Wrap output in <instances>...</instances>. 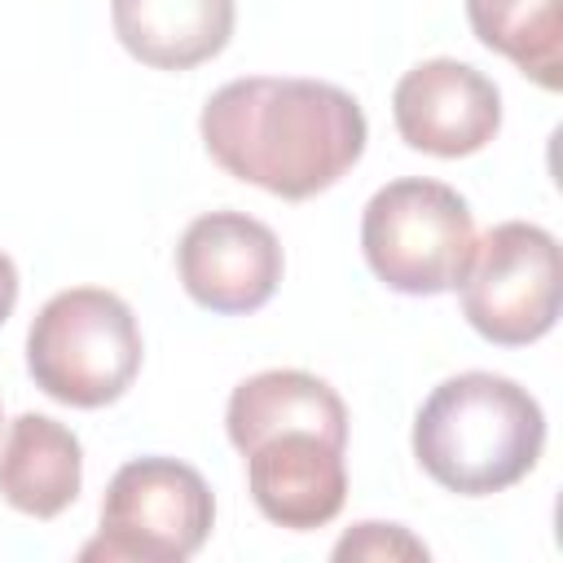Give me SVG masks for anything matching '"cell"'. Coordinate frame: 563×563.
<instances>
[{"mask_svg": "<svg viewBox=\"0 0 563 563\" xmlns=\"http://www.w3.org/2000/svg\"><path fill=\"white\" fill-rule=\"evenodd\" d=\"M198 132L233 180L286 202H303L343 180L369 141L365 110L352 92L295 75H251L216 88Z\"/></svg>", "mask_w": 563, "mask_h": 563, "instance_id": "1", "label": "cell"}, {"mask_svg": "<svg viewBox=\"0 0 563 563\" xmlns=\"http://www.w3.org/2000/svg\"><path fill=\"white\" fill-rule=\"evenodd\" d=\"M545 449V413L506 374L466 369L444 378L413 418L418 466L457 497H488L519 484Z\"/></svg>", "mask_w": 563, "mask_h": 563, "instance_id": "2", "label": "cell"}, {"mask_svg": "<svg viewBox=\"0 0 563 563\" xmlns=\"http://www.w3.org/2000/svg\"><path fill=\"white\" fill-rule=\"evenodd\" d=\"M141 325L101 286L57 290L26 330V369L44 396L70 409L114 405L141 374Z\"/></svg>", "mask_w": 563, "mask_h": 563, "instance_id": "3", "label": "cell"}, {"mask_svg": "<svg viewBox=\"0 0 563 563\" xmlns=\"http://www.w3.org/2000/svg\"><path fill=\"white\" fill-rule=\"evenodd\" d=\"M361 251L383 286L400 295H444L466 277L475 255V220L457 189L427 176H405L365 202Z\"/></svg>", "mask_w": 563, "mask_h": 563, "instance_id": "4", "label": "cell"}, {"mask_svg": "<svg viewBox=\"0 0 563 563\" xmlns=\"http://www.w3.org/2000/svg\"><path fill=\"white\" fill-rule=\"evenodd\" d=\"M216 523V497L207 479L176 457L150 453L114 471L101 497V528L79 559H132V563H185Z\"/></svg>", "mask_w": 563, "mask_h": 563, "instance_id": "5", "label": "cell"}, {"mask_svg": "<svg viewBox=\"0 0 563 563\" xmlns=\"http://www.w3.org/2000/svg\"><path fill=\"white\" fill-rule=\"evenodd\" d=\"M563 303L559 242L528 220H501L475 238L462 277V317L497 347H523L554 330Z\"/></svg>", "mask_w": 563, "mask_h": 563, "instance_id": "6", "label": "cell"}, {"mask_svg": "<svg viewBox=\"0 0 563 563\" xmlns=\"http://www.w3.org/2000/svg\"><path fill=\"white\" fill-rule=\"evenodd\" d=\"M277 233L246 211L198 216L176 246V273L185 295L220 317H246L264 308L282 282Z\"/></svg>", "mask_w": 563, "mask_h": 563, "instance_id": "7", "label": "cell"}, {"mask_svg": "<svg viewBox=\"0 0 563 563\" xmlns=\"http://www.w3.org/2000/svg\"><path fill=\"white\" fill-rule=\"evenodd\" d=\"M391 119L409 150L466 158L497 136L501 92L484 70L457 57H431L400 75L391 92Z\"/></svg>", "mask_w": 563, "mask_h": 563, "instance_id": "8", "label": "cell"}, {"mask_svg": "<svg viewBox=\"0 0 563 563\" xmlns=\"http://www.w3.org/2000/svg\"><path fill=\"white\" fill-rule=\"evenodd\" d=\"M339 440L321 431H273L246 449V488L260 515L290 532L325 528L347 501V462Z\"/></svg>", "mask_w": 563, "mask_h": 563, "instance_id": "9", "label": "cell"}, {"mask_svg": "<svg viewBox=\"0 0 563 563\" xmlns=\"http://www.w3.org/2000/svg\"><path fill=\"white\" fill-rule=\"evenodd\" d=\"M119 44L154 70H194L224 53L238 9L233 0H110Z\"/></svg>", "mask_w": 563, "mask_h": 563, "instance_id": "10", "label": "cell"}, {"mask_svg": "<svg viewBox=\"0 0 563 563\" xmlns=\"http://www.w3.org/2000/svg\"><path fill=\"white\" fill-rule=\"evenodd\" d=\"M84 484V449L70 427L18 413L0 444V497L31 519H57Z\"/></svg>", "mask_w": 563, "mask_h": 563, "instance_id": "11", "label": "cell"}, {"mask_svg": "<svg viewBox=\"0 0 563 563\" xmlns=\"http://www.w3.org/2000/svg\"><path fill=\"white\" fill-rule=\"evenodd\" d=\"M290 427L321 431V435L347 444V405L325 378H317L308 369H264L233 387L229 409H224V431L238 453L255 449L273 431H290Z\"/></svg>", "mask_w": 563, "mask_h": 563, "instance_id": "12", "label": "cell"}, {"mask_svg": "<svg viewBox=\"0 0 563 563\" xmlns=\"http://www.w3.org/2000/svg\"><path fill=\"white\" fill-rule=\"evenodd\" d=\"M471 31L484 48L515 62L532 84H563V0H466Z\"/></svg>", "mask_w": 563, "mask_h": 563, "instance_id": "13", "label": "cell"}, {"mask_svg": "<svg viewBox=\"0 0 563 563\" xmlns=\"http://www.w3.org/2000/svg\"><path fill=\"white\" fill-rule=\"evenodd\" d=\"M334 559H427V545L400 523H356L334 545Z\"/></svg>", "mask_w": 563, "mask_h": 563, "instance_id": "14", "label": "cell"}, {"mask_svg": "<svg viewBox=\"0 0 563 563\" xmlns=\"http://www.w3.org/2000/svg\"><path fill=\"white\" fill-rule=\"evenodd\" d=\"M13 303H18V268H13V260L0 251V325L13 317Z\"/></svg>", "mask_w": 563, "mask_h": 563, "instance_id": "15", "label": "cell"}]
</instances>
